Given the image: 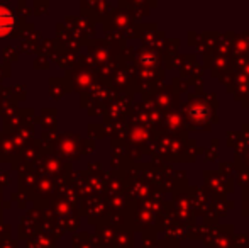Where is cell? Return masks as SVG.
I'll list each match as a JSON object with an SVG mask.
<instances>
[{
    "label": "cell",
    "mask_w": 249,
    "mask_h": 248,
    "mask_svg": "<svg viewBox=\"0 0 249 248\" xmlns=\"http://www.w3.org/2000/svg\"><path fill=\"white\" fill-rule=\"evenodd\" d=\"M180 44H181V41L178 39V38H175V39H166L163 51H161L164 68H168V70L177 68V60H178V55H180V51H178L180 50Z\"/></svg>",
    "instance_id": "obj_13"
},
{
    "label": "cell",
    "mask_w": 249,
    "mask_h": 248,
    "mask_svg": "<svg viewBox=\"0 0 249 248\" xmlns=\"http://www.w3.org/2000/svg\"><path fill=\"white\" fill-rule=\"evenodd\" d=\"M187 195L190 199L192 209H194V214L198 218H202L203 212L209 209L210 202H209V195L202 191V187H195V186H188L187 189Z\"/></svg>",
    "instance_id": "obj_10"
},
{
    "label": "cell",
    "mask_w": 249,
    "mask_h": 248,
    "mask_svg": "<svg viewBox=\"0 0 249 248\" xmlns=\"http://www.w3.org/2000/svg\"><path fill=\"white\" fill-rule=\"evenodd\" d=\"M219 172L222 173L226 179H234L236 177V167H234L232 162H220L219 163Z\"/></svg>",
    "instance_id": "obj_24"
},
{
    "label": "cell",
    "mask_w": 249,
    "mask_h": 248,
    "mask_svg": "<svg viewBox=\"0 0 249 248\" xmlns=\"http://www.w3.org/2000/svg\"><path fill=\"white\" fill-rule=\"evenodd\" d=\"M234 182H236L241 189L249 186V170L243 169V167H236V177H234Z\"/></svg>",
    "instance_id": "obj_22"
},
{
    "label": "cell",
    "mask_w": 249,
    "mask_h": 248,
    "mask_svg": "<svg viewBox=\"0 0 249 248\" xmlns=\"http://www.w3.org/2000/svg\"><path fill=\"white\" fill-rule=\"evenodd\" d=\"M207 226L202 225V223H195V225L192 226H187V240H190V242H202V238L205 236L207 233Z\"/></svg>",
    "instance_id": "obj_19"
},
{
    "label": "cell",
    "mask_w": 249,
    "mask_h": 248,
    "mask_svg": "<svg viewBox=\"0 0 249 248\" xmlns=\"http://www.w3.org/2000/svg\"><path fill=\"white\" fill-rule=\"evenodd\" d=\"M202 191L207 195H231L236 192L234 179H226L219 170H203Z\"/></svg>",
    "instance_id": "obj_2"
},
{
    "label": "cell",
    "mask_w": 249,
    "mask_h": 248,
    "mask_svg": "<svg viewBox=\"0 0 249 248\" xmlns=\"http://www.w3.org/2000/svg\"><path fill=\"white\" fill-rule=\"evenodd\" d=\"M229 58L220 57V55L215 53V57H213V60H212V63H210V66H209L210 76H212V78H219L220 80L227 72H229Z\"/></svg>",
    "instance_id": "obj_17"
},
{
    "label": "cell",
    "mask_w": 249,
    "mask_h": 248,
    "mask_svg": "<svg viewBox=\"0 0 249 248\" xmlns=\"http://www.w3.org/2000/svg\"><path fill=\"white\" fill-rule=\"evenodd\" d=\"M231 57H243L249 58V31L236 33L232 41V53Z\"/></svg>",
    "instance_id": "obj_16"
},
{
    "label": "cell",
    "mask_w": 249,
    "mask_h": 248,
    "mask_svg": "<svg viewBox=\"0 0 249 248\" xmlns=\"http://www.w3.org/2000/svg\"><path fill=\"white\" fill-rule=\"evenodd\" d=\"M181 97L177 95L171 89V85H161L154 92V106L161 113H170V111H180Z\"/></svg>",
    "instance_id": "obj_9"
},
{
    "label": "cell",
    "mask_w": 249,
    "mask_h": 248,
    "mask_svg": "<svg viewBox=\"0 0 249 248\" xmlns=\"http://www.w3.org/2000/svg\"><path fill=\"white\" fill-rule=\"evenodd\" d=\"M161 63H163V55H161V51L151 50V48H142V50L139 51V65H141L142 70L163 68Z\"/></svg>",
    "instance_id": "obj_14"
},
{
    "label": "cell",
    "mask_w": 249,
    "mask_h": 248,
    "mask_svg": "<svg viewBox=\"0 0 249 248\" xmlns=\"http://www.w3.org/2000/svg\"><path fill=\"white\" fill-rule=\"evenodd\" d=\"M234 248H237V247H234Z\"/></svg>",
    "instance_id": "obj_31"
},
{
    "label": "cell",
    "mask_w": 249,
    "mask_h": 248,
    "mask_svg": "<svg viewBox=\"0 0 249 248\" xmlns=\"http://www.w3.org/2000/svg\"><path fill=\"white\" fill-rule=\"evenodd\" d=\"M220 83L234 97V100L244 104L249 99V78L241 72H227L220 78Z\"/></svg>",
    "instance_id": "obj_5"
},
{
    "label": "cell",
    "mask_w": 249,
    "mask_h": 248,
    "mask_svg": "<svg viewBox=\"0 0 249 248\" xmlns=\"http://www.w3.org/2000/svg\"><path fill=\"white\" fill-rule=\"evenodd\" d=\"M226 145L234 150V160H239L249 150V123H244L239 131H227Z\"/></svg>",
    "instance_id": "obj_7"
},
{
    "label": "cell",
    "mask_w": 249,
    "mask_h": 248,
    "mask_svg": "<svg viewBox=\"0 0 249 248\" xmlns=\"http://www.w3.org/2000/svg\"><path fill=\"white\" fill-rule=\"evenodd\" d=\"M241 106H243L244 109H248V111H249V99H248V100H246V102H244V104H241Z\"/></svg>",
    "instance_id": "obj_29"
},
{
    "label": "cell",
    "mask_w": 249,
    "mask_h": 248,
    "mask_svg": "<svg viewBox=\"0 0 249 248\" xmlns=\"http://www.w3.org/2000/svg\"><path fill=\"white\" fill-rule=\"evenodd\" d=\"M219 145H220V139L219 138H212V139H210L209 148H205V152H203L207 163L215 162V160L219 158Z\"/></svg>",
    "instance_id": "obj_21"
},
{
    "label": "cell",
    "mask_w": 249,
    "mask_h": 248,
    "mask_svg": "<svg viewBox=\"0 0 249 248\" xmlns=\"http://www.w3.org/2000/svg\"><path fill=\"white\" fill-rule=\"evenodd\" d=\"M220 33L219 31H203L198 33L197 41V51L200 55H213L217 50V41H219Z\"/></svg>",
    "instance_id": "obj_11"
},
{
    "label": "cell",
    "mask_w": 249,
    "mask_h": 248,
    "mask_svg": "<svg viewBox=\"0 0 249 248\" xmlns=\"http://www.w3.org/2000/svg\"><path fill=\"white\" fill-rule=\"evenodd\" d=\"M163 231H164V242L170 243L171 247H181V243L187 240V226L178 221L168 225Z\"/></svg>",
    "instance_id": "obj_12"
},
{
    "label": "cell",
    "mask_w": 249,
    "mask_h": 248,
    "mask_svg": "<svg viewBox=\"0 0 249 248\" xmlns=\"http://www.w3.org/2000/svg\"><path fill=\"white\" fill-rule=\"evenodd\" d=\"M177 68H178V72H180L178 76H180L181 80H185L190 87L203 82V72H205V68L197 61V55H194V53L178 55Z\"/></svg>",
    "instance_id": "obj_4"
},
{
    "label": "cell",
    "mask_w": 249,
    "mask_h": 248,
    "mask_svg": "<svg viewBox=\"0 0 249 248\" xmlns=\"http://www.w3.org/2000/svg\"><path fill=\"white\" fill-rule=\"evenodd\" d=\"M241 214L249 218V186L241 189Z\"/></svg>",
    "instance_id": "obj_25"
},
{
    "label": "cell",
    "mask_w": 249,
    "mask_h": 248,
    "mask_svg": "<svg viewBox=\"0 0 249 248\" xmlns=\"http://www.w3.org/2000/svg\"><path fill=\"white\" fill-rule=\"evenodd\" d=\"M209 202H210V209L213 211V214L217 218H226L227 212L231 209L236 208V202L234 201H227L226 195H209Z\"/></svg>",
    "instance_id": "obj_15"
},
{
    "label": "cell",
    "mask_w": 249,
    "mask_h": 248,
    "mask_svg": "<svg viewBox=\"0 0 249 248\" xmlns=\"http://www.w3.org/2000/svg\"><path fill=\"white\" fill-rule=\"evenodd\" d=\"M12 24H14L12 14L5 9H0V36H5L12 29Z\"/></svg>",
    "instance_id": "obj_20"
},
{
    "label": "cell",
    "mask_w": 249,
    "mask_h": 248,
    "mask_svg": "<svg viewBox=\"0 0 249 248\" xmlns=\"http://www.w3.org/2000/svg\"><path fill=\"white\" fill-rule=\"evenodd\" d=\"M239 72H241V73H244V75H246L248 78H249V58L246 60V63H244V65H243V68H241Z\"/></svg>",
    "instance_id": "obj_28"
},
{
    "label": "cell",
    "mask_w": 249,
    "mask_h": 248,
    "mask_svg": "<svg viewBox=\"0 0 249 248\" xmlns=\"http://www.w3.org/2000/svg\"><path fill=\"white\" fill-rule=\"evenodd\" d=\"M234 167H243V169H246V170H249V150L246 153H244L243 156H241L239 160H234Z\"/></svg>",
    "instance_id": "obj_27"
},
{
    "label": "cell",
    "mask_w": 249,
    "mask_h": 248,
    "mask_svg": "<svg viewBox=\"0 0 249 248\" xmlns=\"http://www.w3.org/2000/svg\"><path fill=\"white\" fill-rule=\"evenodd\" d=\"M234 235H236V226L232 223L217 225L207 229L202 243L205 248H234Z\"/></svg>",
    "instance_id": "obj_3"
},
{
    "label": "cell",
    "mask_w": 249,
    "mask_h": 248,
    "mask_svg": "<svg viewBox=\"0 0 249 248\" xmlns=\"http://www.w3.org/2000/svg\"><path fill=\"white\" fill-rule=\"evenodd\" d=\"M161 133L173 138H188V131L185 128L183 117H181L180 111H170V113L163 114V124H161Z\"/></svg>",
    "instance_id": "obj_8"
},
{
    "label": "cell",
    "mask_w": 249,
    "mask_h": 248,
    "mask_svg": "<svg viewBox=\"0 0 249 248\" xmlns=\"http://www.w3.org/2000/svg\"><path fill=\"white\" fill-rule=\"evenodd\" d=\"M234 31H226V33H220L219 41H217V50L215 53L220 57H231L232 53V41H234Z\"/></svg>",
    "instance_id": "obj_18"
},
{
    "label": "cell",
    "mask_w": 249,
    "mask_h": 248,
    "mask_svg": "<svg viewBox=\"0 0 249 248\" xmlns=\"http://www.w3.org/2000/svg\"><path fill=\"white\" fill-rule=\"evenodd\" d=\"M171 211H173V216L178 223L185 226H192L195 223H198L197 216L194 214V209H192L190 199L187 195V191L183 194H175L171 195Z\"/></svg>",
    "instance_id": "obj_6"
},
{
    "label": "cell",
    "mask_w": 249,
    "mask_h": 248,
    "mask_svg": "<svg viewBox=\"0 0 249 248\" xmlns=\"http://www.w3.org/2000/svg\"><path fill=\"white\" fill-rule=\"evenodd\" d=\"M205 83L200 82L195 85V90L185 94V99H181L180 114L183 117V123L187 131H210L213 124L220 123V117L217 114L220 102L217 99L215 92H205Z\"/></svg>",
    "instance_id": "obj_1"
},
{
    "label": "cell",
    "mask_w": 249,
    "mask_h": 248,
    "mask_svg": "<svg viewBox=\"0 0 249 248\" xmlns=\"http://www.w3.org/2000/svg\"><path fill=\"white\" fill-rule=\"evenodd\" d=\"M178 248H194V247H178Z\"/></svg>",
    "instance_id": "obj_30"
},
{
    "label": "cell",
    "mask_w": 249,
    "mask_h": 248,
    "mask_svg": "<svg viewBox=\"0 0 249 248\" xmlns=\"http://www.w3.org/2000/svg\"><path fill=\"white\" fill-rule=\"evenodd\" d=\"M234 247L249 248V236L248 235H234Z\"/></svg>",
    "instance_id": "obj_26"
},
{
    "label": "cell",
    "mask_w": 249,
    "mask_h": 248,
    "mask_svg": "<svg viewBox=\"0 0 249 248\" xmlns=\"http://www.w3.org/2000/svg\"><path fill=\"white\" fill-rule=\"evenodd\" d=\"M171 89H173V92L177 94V95H183V94L188 92V89H190V85H188L185 80H181L180 76H175L173 80H171Z\"/></svg>",
    "instance_id": "obj_23"
}]
</instances>
